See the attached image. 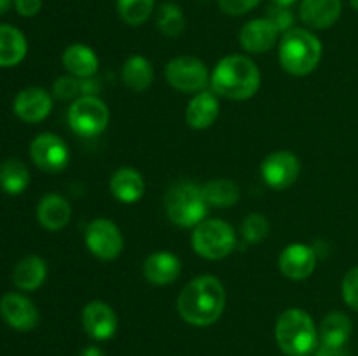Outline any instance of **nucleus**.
<instances>
[{
	"label": "nucleus",
	"instance_id": "38",
	"mask_svg": "<svg viewBox=\"0 0 358 356\" xmlns=\"http://www.w3.org/2000/svg\"><path fill=\"white\" fill-rule=\"evenodd\" d=\"M80 356H103V353H101V349L96 348V346H90V348H86L80 353Z\"/></svg>",
	"mask_w": 358,
	"mask_h": 356
},
{
	"label": "nucleus",
	"instance_id": "4",
	"mask_svg": "<svg viewBox=\"0 0 358 356\" xmlns=\"http://www.w3.org/2000/svg\"><path fill=\"white\" fill-rule=\"evenodd\" d=\"M275 337L289 356H308L318 348V330L306 311L287 309L276 321Z\"/></svg>",
	"mask_w": 358,
	"mask_h": 356
},
{
	"label": "nucleus",
	"instance_id": "18",
	"mask_svg": "<svg viewBox=\"0 0 358 356\" xmlns=\"http://www.w3.org/2000/svg\"><path fill=\"white\" fill-rule=\"evenodd\" d=\"M180 258L170 251H156L143 262V276L152 285H170L180 276Z\"/></svg>",
	"mask_w": 358,
	"mask_h": 356
},
{
	"label": "nucleus",
	"instance_id": "7",
	"mask_svg": "<svg viewBox=\"0 0 358 356\" xmlns=\"http://www.w3.org/2000/svg\"><path fill=\"white\" fill-rule=\"evenodd\" d=\"M108 121L110 112L98 96H79L69 108V124L79 136H98L105 131Z\"/></svg>",
	"mask_w": 358,
	"mask_h": 356
},
{
	"label": "nucleus",
	"instance_id": "17",
	"mask_svg": "<svg viewBox=\"0 0 358 356\" xmlns=\"http://www.w3.org/2000/svg\"><path fill=\"white\" fill-rule=\"evenodd\" d=\"M341 10V0H303L299 7V16L308 27L315 30H325L339 20Z\"/></svg>",
	"mask_w": 358,
	"mask_h": 356
},
{
	"label": "nucleus",
	"instance_id": "31",
	"mask_svg": "<svg viewBox=\"0 0 358 356\" xmlns=\"http://www.w3.org/2000/svg\"><path fill=\"white\" fill-rule=\"evenodd\" d=\"M241 234L248 243H261L269 234L268 218L264 215H259V213H250V215L245 216L243 223H241Z\"/></svg>",
	"mask_w": 358,
	"mask_h": 356
},
{
	"label": "nucleus",
	"instance_id": "32",
	"mask_svg": "<svg viewBox=\"0 0 358 356\" xmlns=\"http://www.w3.org/2000/svg\"><path fill=\"white\" fill-rule=\"evenodd\" d=\"M52 94L59 100H73V98L83 96V87H80V79L73 75H63L52 86Z\"/></svg>",
	"mask_w": 358,
	"mask_h": 356
},
{
	"label": "nucleus",
	"instance_id": "10",
	"mask_svg": "<svg viewBox=\"0 0 358 356\" xmlns=\"http://www.w3.org/2000/svg\"><path fill=\"white\" fill-rule=\"evenodd\" d=\"M30 157L35 166L48 173H58L65 170L70 161L66 143L52 133H42L31 142Z\"/></svg>",
	"mask_w": 358,
	"mask_h": 356
},
{
	"label": "nucleus",
	"instance_id": "14",
	"mask_svg": "<svg viewBox=\"0 0 358 356\" xmlns=\"http://www.w3.org/2000/svg\"><path fill=\"white\" fill-rule=\"evenodd\" d=\"M14 114L28 124L44 121L52 108V96L42 87H27L14 98Z\"/></svg>",
	"mask_w": 358,
	"mask_h": 356
},
{
	"label": "nucleus",
	"instance_id": "15",
	"mask_svg": "<svg viewBox=\"0 0 358 356\" xmlns=\"http://www.w3.org/2000/svg\"><path fill=\"white\" fill-rule=\"evenodd\" d=\"M83 327L91 339L107 341L117 330V316L108 304L93 300L83 311Z\"/></svg>",
	"mask_w": 358,
	"mask_h": 356
},
{
	"label": "nucleus",
	"instance_id": "21",
	"mask_svg": "<svg viewBox=\"0 0 358 356\" xmlns=\"http://www.w3.org/2000/svg\"><path fill=\"white\" fill-rule=\"evenodd\" d=\"M72 208L69 201L58 194H48L37 206V218L48 230H59L70 222Z\"/></svg>",
	"mask_w": 358,
	"mask_h": 356
},
{
	"label": "nucleus",
	"instance_id": "34",
	"mask_svg": "<svg viewBox=\"0 0 358 356\" xmlns=\"http://www.w3.org/2000/svg\"><path fill=\"white\" fill-rule=\"evenodd\" d=\"M343 299L348 304V307H352L353 311L358 313V265L353 267L348 274L343 279Z\"/></svg>",
	"mask_w": 358,
	"mask_h": 356
},
{
	"label": "nucleus",
	"instance_id": "6",
	"mask_svg": "<svg viewBox=\"0 0 358 356\" xmlns=\"http://www.w3.org/2000/svg\"><path fill=\"white\" fill-rule=\"evenodd\" d=\"M191 243L199 257L208 258V260H220L234 250L236 234L233 227L224 220H203L194 227Z\"/></svg>",
	"mask_w": 358,
	"mask_h": 356
},
{
	"label": "nucleus",
	"instance_id": "9",
	"mask_svg": "<svg viewBox=\"0 0 358 356\" xmlns=\"http://www.w3.org/2000/svg\"><path fill=\"white\" fill-rule=\"evenodd\" d=\"M86 244L100 260H114L121 255L124 241L119 227L108 218H96L87 225Z\"/></svg>",
	"mask_w": 358,
	"mask_h": 356
},
{
	"label": "nucleus",
	"instance_id": "41",
	"mask_svg": "<svg viewBox=\"0 0 358 356\" xmlns=\"http://www.w3.org/2000/svg\"><path fill=\"white\" fill-rule=\"evenodd\" d=\"M350 3H352L353 9H357V10H358V0H350Z\"/></svg>",
	"mask_w": 358,
	"mask_h": 356
},
{
	"label": "nucleus",
	"instance_id": "19",
	"mask_svg": "<svg viewBox=\"0 0 358 356\" xmlns=\"http://www.w3.org/2000/svg\"><path fill=\"white\" fill-rule=\"evenodd\" d=\"M219 98L213 91H201L187 105L185 121L192 129H206L219 117Z\"/></svg>",
	"mask_w": 358,
	"mask_h": 356
},
{
	"label": "nucleus",
	"instance_id": "30",
	"mask_svg": "<svg viewBox=\"0 0 358 356\" xmlns=\"http://www.w3.org/2000/svg\"><path fill=\"white\" fill-rule=\"evenodd\" d=\"M156 0H117V13L129 27H140L150 17Z\"/></svg>",
	"mask_w": 358,
	"mask_h": 356
},
{
	"label": "nucleus",
	"instance_id": "5",
	"mask_svg": "<svg viewBox=\"0 0 358 356\" xmlns=\"http://www.w3.org/2000/svg\"><path fill=\"white\" fill-rule=\"evenodd\" d=\"M166 215L175 225L196 227L206 218L208 202H206L203 187L192 181L182 180L171 185L164 198Z\"/></svg>",
	"mask_w": 358,
	"mask_h": 356
},
{
	"label": "nucleus",
	"instance_id": "27",
	"mask_svg": "<svg viewBox=\"0 0 358 356\" xmlns=\"http://www.w3.org/2000/svg\"><path fill=\"white\" fill-rule=\"evenodd\" d=\"M30 184V171L20 159H7L0 164V188L9 195H17Z\"/></svg>",
	"mask_w": 358,
	"mask_h": 356
},
{
	"label": "nucleus",
	"instance_id": "1",
	"mask_svg": "<svg viewBox=\"0 0 358 356\" xmlns=\"http://www.w3.org/2000/svg\"><path fill=\"white\" fill-rule=\"evenodd\" d=\"M226 307V290L215 276L203 274L192 279L180 292L177 309L182 320L194 327L215 323Z\"/></svg>",
	"mask_w": 358,
	"mask_h": 356
},
{
	"label": "nucleus",
	"instance_id": "28",
	"mask_svg": "<svg viewBox=\"0 0 358 356\" xmlns=\"http://www.w3.org/2000/svg\"><path fill=\"white\" fill-rule=\"evenodd\" d=\"M201 187L206 202L215 208H231L240 199V187L236 181L227 180V178H213Z\"/></svg>",
	"mask_w": 358,
	"mask_h": 356
},
{
	"label": "nucleus",
	"instance_id": "16",
	"mask_svg": "<svg viewBox=\"0 0 358 356\" xmlns=\"http://www.w3.org/2000/svg\"><path fill=\"white\" fill-rule=\"evenodd\" d=\"M278 34L280 31L268 17H257L243 24L240 31V44L245 51L262 54L275 47Z\"/></svg>",
	"mask_w": 358,
	"mask_h": 356
},
{
	"label": "nucleus",
	"instance_id": "35",
	"mask_svg": "<svg viewBox=\"0 0 358 356\" xmlns=\"http://www.w3.org/2000/svg\"><path fill=\"white\" fill-rule=\"evenodd\" d=\"M222 13L227 16H243L259 6L261 0H217Z\"/></svg>",
	"mask_w": 358,
	"mask_h": 356
},
{
	"label": "nucleus",
	"instance_id": "11",
	"mask_svg": "<svg viewBox=\"0 0 358 356\" xmlns=\"http://www.w3.org/2000/svg\"><path fill=\"white\" fill-rule=\"evenodd\" d=\"M301 171V163L289 150L273 152L262 161L261 175L269 187L276 191L289 188L297 180Z\"/></svg>",
	"mask_w": 358,
	"mask_h": 356
},
{
	"label": "nucleus",
	"instance_id": "12",
	"mask_svg": "<svg viewBox=\"0 0 358 356\" xmlns=\"http://www.w3.org/2000/svg\"><path fill=\"white\" fill-rule=\"evenodd\" d=\"M0 316L9 327L20 332H30L38 325V309L21 293H6L0 299Z\"/></svg>",
	"mask_w": 358,
	"mask_h": 356
},
{
	"label": "nucleus",
	"instance_id": "37",
	"mask_svg": "<svg viewBox=\"0 0 358 356\" xmlns=\"http://www.w3.org/2000/svg\"><path fill=\"white\" fill-rule=\"evenodd\" d=\"M313 353V356H348L346 348H334V346L327 344H320Z\"/></svg>",
	"mask_w": 358,
	"mask_h": 356
},
{
	"label": "nucleus",
	"instance_id": "29",
	"mask_svg": "<svg viewBox=\"0 0 358 356\" xmlns=\"http://www.w3.org/2000/svg\"><path fill=\"white\" fill-rule=\"evenodd\" d=\"M157 28L166 37H178L185 30V16L173 2L163 3L157 10Z\"/></svg>",
	"mask_w": 358,
	"mask_h": 356
},
{
	"label": "nucleus",
	"instance_id": "26",
	"mask_svg": "<svg viewBox=\"0 0 358 356\" xmlns=\"http://www.w3.org/2000/svg\"><path fill=\"white\" fill-rule=\"evenodd\" d=\"M154 70L152 65L143 56L135 54L131 58L126 59L124 66H122V82L129 87L131 91H145L152 84Z\"/></svg>",
	"mask_w": 358,
	"mask_h": 356
},
{
	"label": "nucleus",
	"instance_id": "20",
	"mask_svg": "<svg viewBox=\"0 0 358 356\" xmlns=\"http://www.w3.org/2000/svg\"><path fill=\"white\" fill-rule=\"evenodd\" d=\"M110 192L117 201L131 205L142 199L143 192H145V181H143L142 175L133 168H119L110 178Z\"/></svg>",
	"mask_w": 358,
	"mask_h": 356
},
{
	"label": "nucleus",
	"instance_id": "13",
	"mask_svg": "<svg viewBox=\"0 0 358 356\" xmlns=\"http://www.w3.org/2000/svg\"><path fill=\"white\" fill-rule=\"evenodd\" d=\"M278 267L285 278L301 281L313 274L317 267V253L308 244L292 243L280 253Z\"/></svg>",
	"mask_w": 358,
	"mask_h": 356
},
{
	"label": "nucleus",
	"instance_id": "22",
	"mask_svg": "<svg viewBox=\"0 0 358 356\" xmlns=\"http://www.w3.org/2000/svg\"><path fill=\"white\" fill-rule=\"evenodd\" d=\"M63 66L70 75L77 77V79H87L96 73L98 65V56L91 47L84 44H72L65 49L63 52Z\"/></svg>",
	"mask_w": 358,
	"mask_h": 356
},
{
	"label": "nucleus",
	"instance_id": "39",
	"mask_svg": "<svg viewBox=\"0 0 358 356\" xmlns=\"http://www.w3.org/2000/svg\"><path fill=\"white\" fill-rule=\"evenodd\" d=\"M13 2H14V0H0V16H2V14H6L7 10H9V7L13 6Z\"/></svg>",
	"mask_w": 358,
	"mask_h": 356
},
{
	"label": "nucleus",
	"instance_id": "8",
	"mask_svg": "<svg viewBox=\"0 0 358 356\" xmlns=\"http://www.w3.org/2000/svg\"><path fill=\"white\" fill-rule=\"evenodd\" d=\"M164 75L170 86L182 93H201L210 82L206 65L192 56H178L171 59L166 65Z\"/></svg>",
	"mask_w": 358,
	"mask_h": 356
},
{
	"label": "nucleus",
	"instance_id": "3",
	"mask_svg": "<svg viewBox=\"0 0 358 356\" xmlns=\"http://www.w3.org/2000/svg\"><path fill=\"white\" fill-rule=\"evenodd\" d=\"M278 56L283 70L290 75H308L320 63L322 42L304 28H292L280 38Z\"/></svg>",
	"mask_w": 358,
	"mask_h": 356
},
{
	"label": "nucleus",
	"instance_id": "23",
	"mask_svg": "<svg viewBox=\"0 0 358 356\" xmlns=\"http://www.w3.org/2000/svg\"><path fill=\"white\" fill-rule=\"evenodd\" d=\"M48 278V265H45L44 258L37 257V255H28L23 257L13 271V281L14 285L24 292H34L37 290L42 283Z\"/></svg>",
	"mask_w": 358,
	"mask_h": 356
},
{
	"label": "nucleus",
	"instance_id": "40",
	"mask_svg": "<svg viewBox=\"0 0 358 356\" xmlns=\"http://www.w3.org/2000/svg\"><path fill=\"white\" fill-rule=\"evenodd\" d=\"M275 6H282V7H290L296 3V0H271Z\"/></svg>",
	"mask_w": 358,
	"mask_h": 356
},
{
	"label": "nucleus",
	"instance_id": "24",
	"mask_svg": "<svg viewBox=\"0 0 358 356\" xmlns=\"http://www.w3.org/2000/svg\"><path fill=\"white\" fill-rule=\"evenodd\" d=\"M28 51L23 31L10 24H0V66H16L24 59Z\"/></svg>",
	"mask_w": 358,
	"mask_h": 356
},
{
	"label": "nucleus",
	"instance_id": "25",
	"mask_svg": "<svg viewBox=\"0 0 358 356\" xmlns=\"http://www.w3.org/2000/svg\"><path fill=\"white\" fill-rule=\"evenodd\" d=\"M352 320L345 313H329L320 325V342L334 348H345L352 335Z\"/></svg>",
	"mask_w": 358,
	"mask_h": 356
},
{
	"label": "nucleus",
	"instance_id": "2",
	"mask_svg": "<svg viewBox=\"0 0 358 356\" xmlns=\"http://www.w3.org/2000/svg\"><path fill=\"white\" fill-rule=\"evenodd\" d=\"M212 91L229 100H248L261 86V72L250 58L231 54L220 59L210 77Z\"/></svg>",
	"mask_w": 358,
	"mask_h": 356
},
{
	"label": "nucleus",
	"instance_id": "33",
	"mask_svg": "<svg viewBox=\"0 0 358 356\" xmlns=\"http://www.w3.org/2000/svg\"><path fill=\"white\" fill-rule=\"evenodd\" d=\"M268 20L275 24L276 30L283 31V34L294 28V13L290 10V7H282L273 3L268 10Z\"/></svg>",
	"mask_w": 358,
	"mask_h": 356
},
{
	"label": "nucleus",
	"instance_id": "36",
	"mask_svg": "<svg viewBox=\"0 0 358 356\" xmlns=\"http://www.w3.org/2000/svg\"><path fill=\"white\" fill-rule=\"evenodd\" d=\"M17 14L24 17H34L42 9V0H14Z\"/></svg>",
	"mask_w": 358,
	"mask_h": 356
}]
</instances>
